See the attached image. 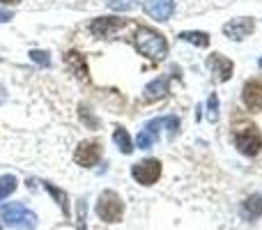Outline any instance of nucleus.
Instances as JSON below:
<instances>
[{"label":"nucleus","mask_w":262,"mask_h":230,"mask_svg":"<svg viewBox=\"0 0 262 230\" xmlns=\"http://www.w3.org/2000/svg\"><path fill=\"white\" fill-rule=\"evenodd\" d=\"M85 214H88V205L81 200V203H78V230H88Z\"/></svg>","instance_id":"b1692460"},{"label":"nucleus","mask_w":262,"mask_h":230,"mask_svg":"<svg viewBox=\"0 0 262 230\" xmlns=\"http://www.w3.org/2000/svg\"><path fill=\"white\" fill-rule=\"evenodd\" d=\"M124 26H129L127 18H115V16H99L90 23V32L95 37H104V39H113Z\"/></svg>","instance_id":"423d86ee"},{"label":"nucleus","mask_w":262,"mask_h":230,"mask_svg":"<svg viewBox=\"0 0 262 230\" xmlns=\"http://www.w3.org/2000/svg\"><path fill=\"white\" fill-rule=\"evenodd\" d=\"M242 217H244L246 221H255V219L262 217V196L253 194L242 203Z\"/></svg>","instance_id":"4468645a"},{"label":"nucleus","mask_w":262,"mask_h":230,"mask_svg":"<svg viewBox=\"0 0 262 230\" xmlns=\"http://www.w3.org/2000/svg\"><path fill=\"white\" fill-rule=\"evenodd\" d=\"M108 3L111 9H115V12H127L136 5V0H106Z\"/></svg>","instance_id":"4be33fe9"},{"label":"nucleus","mask_w":262,"mask_h":230,"mask_svg":"<svg viewBox=\"0 0 262 230\" xmlns=\"http://www.w3.org/2000/svg\"><path fill=\"white\" fill-rule=\"evenodd\" d=\"M101 159V143L99 140H83L78 143V148L74 150V161L83 168L97 166Z\"/></svg>","instance_id":"0eeeda50"},{"label":"nucleus","mask_w":262,"mask_h":230,"mask_svg":"<svg viewBox=\"0 0 262 230\" xmlns=\"http://www.w3.org/2000/svg\"><path fill=\"white\" fill-rule=\"evenodd\" d=\"M258 65H260V67H262V58H260V62H258Z\"/></svg>","instance_id":"bb28decb"},{"label":"nucleus","mask_w":262,"mask_h":230,"mask_svg":"<svg viewBox=\"0 0 262 230\" xmlns=\"http://www.w3.org/2000/svg\"><path fill=\"white\" fill-rule=\"evenodd\" d=\"M9 18H12V12H7V9H0V23H7Z\"/></svg>","instance_id":"393cba45"},{"label":"nucleus","mask_w":262,"mask_h":230,"mask_svg":"<svg viewBox=\"0 0 262 230\" xmlns=\"http://www.w3.org/2000/svg\"><path fill=\"white\" fill-rule=\"evenodd\" d=\"M113 140H115V145L122 150V154H131V152H134V143H131V138H129V134H127V129H124V127H118V129L113 131Z\"/></svg>","instance_id":"2eb2a0df"},{"label":"nucleus","mask_w":262,"mask_h":230,"mask_svg":"<svg viewBox=\"0 0 262 230\" xmlns=\"http://www.w3.org/2000/svg\"><path fill=\"white\" fill-rule=\"evenodd\" d=\"M235 148L246 157H255L262 150V134L258 131V127L249 124L242 127L239 131H235Z\"/></svg>","instance_id":"7ed1b4c3"},{"label":"nucleus","mask_w":262,"mask_h":230,"mask_svg":"<svg viewBox=\"0 0 262 230\" xmlns=\"http://www.w3.org/2000/svg\"><path fill=\"white\" fill-rule=\"evenodd\" d=\"M44 189L49 191L51 196H53V200H55V203H58V207L64 212V217H69V203H67V194H64L62 189H58V186H53V184H51V182H46V184H44Z\"/></svg>","instance_id":"f3484780"},{"label":"nucleus","mask_w":262,"mask_h":230,"mask_svg":"<svg viewBox=\"0 0 262 230\" xmlns=\"http://www.w3.org/2000/svg\"><path fill=\"white\" fill-rule=\"evenodd\" d=\"M154 140H157V136H154L152 131L143 129V131L138 134V138H136V143H138L140 150H147V148H152V145H154Z\"/></svg>","instance_id":"6ab92c4d"},{"label":"nucleus","mask_w":262,"mask_h":230,"mask_svg":"<svg viewBox=\"0 0 262 230\" xmlns=\"http://www.w3.org/2000/svg\"><path fill=\"white\" fill-rule=\"evenodd\" d=\"M143 9L157 21H168L175 12V0H143Z\"/></svg>","instance_id":"9d476101"},{"label":"nucleus","mask_w":262,"mask_h":230,"mask_svg":"<svg viewBox=\"0 0 262 230\" xmlns=\"http://www.w3.org/2000/svg\"><path fill=\"white\" fill-rule=\"evenodd\" d=\"M207 67L209 72L214 74V78H216L219 83H226L232 78V72H235V65H232L230 58H226V55L221 53H212L207 58Z\"/></svg>","instance_id":"6e6552de"},{"label":"nucleus","mask_w":262,"mask_h":230,"mask_svg":"<svg viewBox=\"0 0 262 230\" xmlns=\"http://www.w3.org/2000/svg\"><path fill=\"white\" fill-rule=\"evenodd\" d=\"M21 0H0V5H18Z\"/></svg>","instance_id":"a878e982"},{"label":"nucleus","mask_w":262,"mask_h":230,"mask_svg":"<svg viewBox=\"0 0 262 230\" xmlns=\"http://www.w3.org/2000/svg\"><path fill=\"white\" fill-rule=\"evenodd\" d=\"M253 28H255V23H253L251 16L232 18V21H228L226 26H223V35L232 41H242L244 37H249L251 32H253Z\"/></svg>","instance_id":"1a4fd4ad"},{"label":"nucleus","mask_w":262,"mask_h":230,"mask_svg":"<svg viewBox=\"0 0 262 230\" xmlns=\"http://www.w3.org/2000/svg\"><path fill=\"white\" fill-rule=\"evenodd\" d=\"M16 184H18L16 175H3L0 177V200L9 198V194L16 191Z\"/></svg>","instance_id":"a211bd4d"},{"label":"nucleus","mask_w":262,"mask_h":230,"mask_svg":"<svg viewBox=\"0 0 262 230\" xmlns=\"http://www.w3.org/2000/svg\"><path fill=\"white\" fill-rule=\"evenodd\" d=\"M242 101L249 111H262V83L249 81L242 88Z\"/></svg>","instance_id":"f8f14e48"},{"label":"nucleus","mask_w":262,"mask_h":230,"mask_svg":"<svg viewBox=\"0 0 262 230\" xmlns=\"http://www.w3.org/2000/svg\"><path fill=\"white\" fill-rule=\"evenodd\" d=\"M207 117H209L212 122L219 120V97L214 95V92L209 95V99H207Z\"/></svg>","instance_id":"aec40b11"},{"label":"nucleus","mask_w":262,"mask_h":230,"mask_svg":"<svg viewBox=\"0 0 262 230\" xmlns=\"http://www.w3.org/2000/svg\"><path fill=\"white\" fill-rule=\"evenodd\" d=\"M122 212H124V203L115 191H104L97 200V217L106 223H118L122 219Z\"/></svg>","instance_id":"f03ea898"},{"label":"nucleus","mask_w":262,"mask_h":230,"mask_svg":"<svg viewBox=\"0 0 262 230\" xmlns=\"http://www.w3.org/2000/svg\"><path fill=\"white\" fill-rule=\"evenodd\" d=\"M136 49H138V53H143L145 58L149 60H163L168 55V41L166 37L161 35V32H157L154 28H147V26H140L138 30H136Z\"/></svg>","instance_id":"f257e3e1"},{"label":"nucleus","mask_w":262,"mask_h":230,"mask_svg":"<svg viewBox=\"0 0 262 230\" xmlns=\"http://www.w3.org/2000/svg\"><path fill=\"white\" fill-rule=\"evenodd\" d=\"M131 177L143 186H152L161 177V161L159 159H143V161L131 166Z\"/></svg>","instance_id":"39448f33"},{"label":"nucleus","mask_w":262,"mask_h":230,"mask_svg":"<svg viewBox=\"0 0 262 230\" xmlns=\"http://www.w3.org/2000/svg\"><path fill=\"white\" fill-rule=\"evenodd\" d=\"M180 39L191 41V44L200 46V49H205V46L209 44V35L203 30H184V32H180Z\"/></svg>","instance_id":"dca6fc26"},{"label":"nucleus","mask_w":262,"mask_h":230,"mask_svg":"<svg viewBox=\"0 0 262 230\" xmlns=\"http://www.w3.org/2000/svg\"><path fill=\"white\" fill-rule=\"evenodd\" d=\"M168 92H170L168 78H166V76H159V78H154L152 83H147V86H145L143 99H145V101H159V99H163Z\"/></svg>","instance_id":"ddd939ff"},{"label":"nucleus","mask_w":262,"mask_h":230,"mask_svg":"<svg viewBox=\"0 0 262 230\" xmlns=\"http://www.w3.org/2000/svg\"><path fill=\"white\" fill-rule=\"evenodd\" d=\"M81 120L85 122V124L90 127V129H97V127H99V120H97L95 113H92V111L88 109V106H81Z\"/></svg>","instance_id":"412c9836"},{"label":"nucleus","mask_w":262,"mask_h":230,"mask_svg":"<svg viewBox=\"0 0 262 230\" xmlns=\"http://www.w3.org/2000/svg\"><path fill=\"white\" fill-rule=\"evenodd\" d=\"M30 60H32V62H37V65H49L51 62L49 51H39V49L30 51Z\"/></svg>","instance_id":"5701e85b"},{"label":"nucleus","mask_w":262,"mask_h":230,"mask_svg":"<svg viewBox=\"0 0 262 230\" xmlns=\"http://www.w3.org/2000/svg\"><path fill=\"white\" fill-rule=\"evenodd\" d=\"M62 62H64V67L69 69V72L74 74V76L78 78V81H90V72H88V62H85V58H83L78 51H69V53H64L62 55Z\"/></svg>","instance_id":"9b49d317"},{"label":"nucleus","mask_w":262,"mask_h":230,"mask_svg":"<svg viewBox=\"0 0 262 230\" xmlns=\"http://www.w3.org/2000/svg\"><path fill=\"white\" fill-rule=\"evenodd\" d=\"M0 214H3V219H5V223H7V226H23V228H28V230H32V228L37 226V217L32 212H28L23 203L3 205Z\"/></svg>","instance_id":"20e7f679"}]
</instances>
